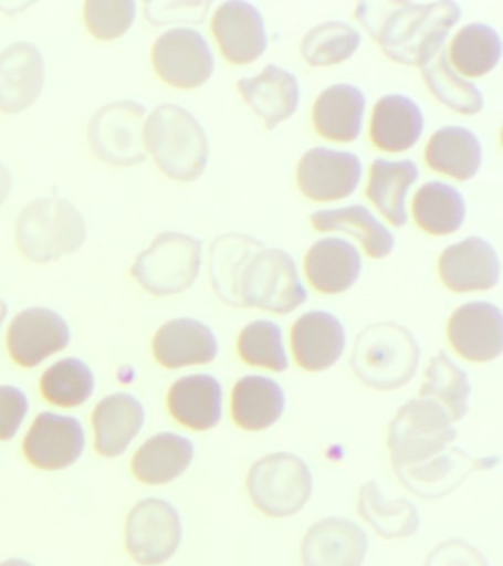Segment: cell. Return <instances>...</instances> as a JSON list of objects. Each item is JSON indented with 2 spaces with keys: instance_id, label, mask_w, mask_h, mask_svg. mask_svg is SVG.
<instances>
[{
  "instance_id": "6da1fadb",
  "label": "cell",
  "mask_w": 503,
  "mask_h": 566,
  "mask_svg": "<svg viewBox=\"0 0 503 566\" xmlns=\"http://www.w3.org/2000/svg\"><path fill=\"white\" fill-rule=\"evenodd\" d=\"M211 281L237 307L289 314L307 301L293 256L247 234H224L211 247Z\"/></svg>"
},
{
  "instance_id": "7a4b0ae2",
  "label": "cell",
  "mask_w": 503,
  "mask_h": 566,
  "mask_svg": "<svg viewBox=\"0 0 503 566\" xmlns=\"http://www.w3.org/2000/svg\"><path fill=\"white\" fill-rule=\"evenodd\" d=\"M458 3L361 2L356 18L383 52L405 65H423L444 46L450 29L461 20Z\"/></svg>"
},
{
  "instance_id": "3957f363",
  "label": "cell",
  "mask_w": 503,
  "mask_h": 566,
  "mask_svg": "<svg viewBox=\"0 0 503 566\" xmlns=\"http://www.w3.org/2000/svg\"><path fill=\"white\" fill-rule=\"evenodd\" d=\"M145 148L170 179L193 181L209 163V139L188 109L174 104L157 106L144 127Z\"/></svg>"
},
{
  "instance_id": "277c9868",
  "label": "cell",
  "mask_w": 503,
  "mask_h": 566,
  "mask_svg": "<svg viewBox=\"0 0 503 566\" xmlns=\"http://www.w3.org/2000/svg\"><path fill=\"white\" fill-rule=\"evenodd\" d=\"M15 241L25 259L51 263L81 250L86 241L85 219L67 199H34L17 220Z\"/></svg>"
},
{
  "instance_id": "5b68a950",
  "label": "cell",
  "mask_w": 503,
  "mask_h": 566,
  "mask_svg": "<svg viewBox=\"0 0 503 566\" xmlns=\"http://www.w3.org/2000/svg\"><path fill=\"white\" fill-rule=\"evenodd\" d=\"M417 339L396 323L368 326L356 338L353 348V371L361 382L378 391L404 387L418 369Z\"/></svg>"
},
{
  "instance_id": "8992f818",
  "label": "cell",
  "mask_w": 503,
  "mask_h": 566,
  "mask_svg": "<svg viewBox=\"0 0 503 566\" xmlns=\"http://www.w3.org/2000/svg\"><path fill=\"white\" fill-rule=\"evenodd\" d=\"M457 436L452 419L440 402L431 398L410 400L397 411L388 429L392 464L397 469L428 462L448 450Z\"/></svg>"
},
{
  "instance_id": "52a82bcc",
  "label": "cell",
  "mask_w": 503,
  "mask_h": 566,
  "mask_svg": "<svg viewBox=\"0 0 503 566\" xmlns=\"http://www.w3.org/2000/svg\"><path fill=\"white\" fill-rule=\"evenodd\" d=\"M200 265L201 242L198 239L185 233L165 232L140 252L132 268V276L149 294L176 295L192 286Z\"/></svg>"
},
{
  "instance_id": "ba28073f",
  "label": "cell",
  "mask_w": 503,
  "mask_h": 566,
  "mask_svg": "<svg viewBox=\"0 0 503 566\" xmlns=\"http://www.w3.org/2000/svg\"><path fill=\"white\" fill-rule=\"evenodd\" d=\"M247 486L259 511L272 517H286L302 511L313 490L311 469L298 455L273 453L250 469Z\"/></svg>"
},
{
  "instance_id": "9c48e42d",
  "label": "cell",
  "mask_w": 503,
  "mask_h": 566,
  "mask_svg": "<svg viewBox=\"0 0 503 566\" xmlns=\"http://www.w3.org/2000/svg\"><path fill=\"white\" fill-rule=\"evenodd\" d=\"M147 108L136 101L104 105L87 127L91 148L101 161L113 167H132L147 159L144 118Z\"/></svg>"
},
{
  "instance_id": "30bf717a",
  "label": "cell",
  "mask_w": 503,
  "mask_h": 566,
  "mask_svg": "<svg viewBox=\"0 0 503 566\" xmlns=\"http://www.w3.org/2000/svg\"><path fill=\"white\" fill-rule=\"evenodd\" d=\"M182 521L178 511L161 499L140 500L126 524V547L139 565H161L178 551Z\"/></svg>"
},
{
  "instance_id": "8fae6325",
  "label": "cell",
  "mask_w": 503,
  "mask_h": 566,
  "mask_svg": "<svg viewBox=\"0 0 503 566\" xmlns=\"http://www.w3.org/2000/svg\"><path fill=\"white\" fill-rule=\"evenodd\" d=\"M154 69L163 82L178 88H196L209 82L214 71L213 52L197 30L179 27L154 43Z\"/></svg>"
},
{
  "instance_id": "7c38bea8",
  "label": "cell",
  "mask_w": 503,
  "mask_h": 566,
  "mask_svg": "<svg viewBox=\"0 0 503 566\" xmlns=\"http://www.w3.org/2000/svg\"><path fill=\"white\" fill-rule=\"evenodd\" d=\"M361 179L357 155L328 148L308 149L300 159L297 181L302 192L317 202L350 197Z\"/></svg>"
},
{
  "instance_id": "4fadbf2b",
  "label": "cell",
  "mask_w": 503,
  "mask_h": 566,
  "mask_svg": "<svg viewBox=\"0 0 503 566\" xmlns=\"http://www.w3.org/2000/svg\"><path fill=\"white\" fill-rule=\"evenodd\" d=\"M70 343V327L54 310L33 307L12 318L8 349L17 365L36 367L48 357L63 352Z\"/></svg>"
},
{
  "instance_id": "5bb4252c",
  "label": "cell",
  "mask_w": 503,
  "mask_h": 566,
  "mask_svg": "<svg viewBox=\"0 0 503 566\" xmlns=\"http://www.w3.org/2000/svg\"><path fill=\"white\" fill-rule=\"evenodd\" d=\"M23 450L33 467L61 471L81 459L85 450V432L82 423L72 416L43 411L29 429Z\"/></svg>"
},
{
  "instance_id": "9a60e30c",
  "label": "cell",
  "mask_w": 503,
  "mask_h": 566,
  "mask_svg": "<svg viewBox=\"0 0 503 566\" xmlns=\"http://www.w3.org/2000/svg\"><path fill=\"white\" fill-rule=\"evenodd\" d=\"M450 344L467 360L492 361L503 349V316L496 305L474 301L453 312L448 325Z\"/></svg>"
},
{
  "instance_id": "2e32d148",
  "label": "cell",
  "mask_w": 503,
  "mask_h": 566,
  "mask_svg": "<svg viewBox=\"0 0 503 566\" xmlns=\"http://www.w3.org/2000/svg\"><path fill=\"white\" fill-rule=\"evenodd\" d=\"M45 57L36 44L17 42L0 52V111L19 114L41 96Z\"/></svg>"
},
{
  "instance_id": "e0dca14e",
  "label": "cell",
  "mask_w": 503,
  "mask_h": 566,
  "mask_svg": "<svg viewBox=\"0 0 503 566\" xmlns=\"http://www.w3.org/2000/svg\"><path fill=\"white\" fill-rule=\"evenodd\" d=\"M211 27L220 51L232 64H251L266 51V29L254 4L238 0L220 4Z\"/></svg>"
},
{
  "instance_id": "ac0fdd59",
  "label": "cell",
  "mask_w": 503,
  "mask_h": 566,
  "mask_svg": "<svg viewBox=\"0 0 503 566\" xmlns=\"http://www.w3.org/2000/svg\"><path fill=\"white\" fill-rule=\"evenodd\" d=\"M369 539L355 522L326 517L308 528L302 544L304 566H361Z\"/></svg>"
},
{
  "instance_id": "d6986e66",
  "label": "cell",
  "mask_w": 503,
  "mask_h": 566,
  "mask_svg": "<svg viewBox=\"0 0 503 566\" xmlns=\"http://www.w3.org/2000/svg\"><path fill=\"white\" fill-rule=\"evenodd\" d=\"M439 272L453 292L489 291L499 283L501 263L485 239L471 237L441 252Z\"/></svg>"
},
{
  "instance_id": "ffe728a7",
  "label": "cell",
  "mask_w": 503,
  "mask_h": 566,
  "mask_svg": "<svg viewBox=\"0 0 503 566\" xmlns=\"http://www.w3.org/2000/svg\"><path fill=\"white\" fill-rule=\"evenodd\" d=\"M291 347L303 369L326 370L342 357L346 347V332L334 314L308 312L294 323Z\"/></svg>"
},
{
  "instance_id": "44dd1931",
  "label": "cell",
  "mask_w": 503,
  "mask_h": 566,
  "mask_svg": "<svg viewBox=\"0 0 503 566\" xmlns=\"http://www.w3.org/2000/svg\"><path fill=\"white\" fill-rule=\"evenodd\" d=\"M218 349L213 331L193 318L165 323L153 340L154 357L167 369L209 365L218 356Z\"/></svg>"
},
{
  "instance_id": "7402d4cb",
  "label": "cell",
  "mask_w": 503,
  "mask_h": 566,
  "mask_svg": "<svg viewBox=\"0 0 503 566\" xmlns=\"http://www.w3.org/2000/svg\"><path fill=\"white\" fill-rule=\"evenodd\" d=\"M242 99L263 118L269 130L289 119L297 111L300 86L297 78L276 65H268L262 74L238 82Z\"/></svg>"
},
{
  "instance_id": "603a6c76",
  "label": "cell",
  "mask_w": 503,
  "mask_h": 566,
  "mask_svg": "<svg viewBox=\"0 0 503 566\" xmlns=\"http://www.w3.org/2000/svg\"><path fill=\"white\" fill-rule=\"evenodd\" d=\"M144 422L145 410L138 398L125 392L105 397L92 415L96 450L104 458L125 453Z\"/></svg>"
},
{
  "instance_id": "cb8c5ba5",
  "label": "cell",
  "mask_w": 503,
  "mask_h": 566,
  "mask_svg": "<svg viewBox=\"0 0 503 566\" xmlns=\"http://www.w3.org/2000/svg\"><path fill=\"white\" fill-rule=\"evenodd\" d=\"M306 276L322 294H342L360 276L361 259L357 248L339 238H326L307 251Z\"/></svg>"
},
{
  "instance_id": "d4e9b609",
  "label": "cell",
  "mask_w": 503,
  "mask_h": 566,
  "mask_svg": "<svg viewBox=\"0 0 503 566\" xmlns=\"http://www.w3.org/2000/svg\"><path fill=\"white\" fill-rule=\"evenodd\" d=\"M167 402L184 427L207 431L222 419V385L211 375L184 376L171 385Z\"/></svg>"
},
{
  "instance_id": "484cf974",
  "label": "cell",
  "mask_w": 503,
  "mask_h": 566,
  "mask_svg": "<svg viewBox=\"0 0 503 566\" xmlns=\"http://www.w3.org/2000/svg\"><path fill=\"white\" fill-rule=\"evenodd\" d=\"M484 462L471 459L461 449H450L428 462L397 468L396 475L418 497L439 499L457 489L475 469L488 467Z\"/></svg>"
},
{
  "instance_id": "4316f807",
  "label": "cell",
  "mask_w": 503,
  "mask_h": 566,
  "mask_svg": "<svg viewBox=\"0 0 503 566\" xmlns=\"http://www.w3.org/2000/svg\"><path fill=\"white\" fill-rule=\"evenodd\" d=\"M366 99L352 84H335L322 92L313 106V123L325 139L353 142L360 135Z\"/></svg>"
},
{
  "instance_id": "83f0119b",
  "label": "cell",
  "mask_w": 503,
  "mask_h": 566,
  "mask_svg": "<svg viewBox=\"0 0 503 566\" xmlns=\"http://www.w3.org/2000/svg\"><path fill=\"white\" fill-rule=\"evenodd\" d=\"M423 115L412 99L404 95L381 97L370 119V139L387 153H404L421 137Z\"/></svg>"
},
{
  "instance_id": "f1b7e54d",
  "label": "cell",
  "mask_w": 503,
  "mask_h": 566,
  "mask_svg": "<svg viewBox=\"0 0 503 566\" xmlns=\"http://www.w3.org/2000/svg\"><path fill=\"white\" fill-rule=\"evenodd\" d=\"M193 459V444L174 432H161L149 438L136 451L132 468L144 484L163 485L182 475Z\"/></svg>"
},
{
  "instance_id": "f546056e",
  "label": "cell",
  "mask_w": 503,
  "mask_h": 566,
  "mask_svg": "<svg viewBox=\"0 0 503 566\" xmlns=\"http://www.w3.org/2000/svg\"><path fill=\"white\" fill-rule=\"evenodd\" d=\"M285 394L281 385L266 376L250 375L238 380L232 392V416L247 431H263L281 419Z\"/></svg>"
},
{
  "instance_id": "4dcf8cb0",
  "label": "cell",
  "mask_w": 503,
  "mask_h": 566,
  "mask_svg": "<svg viewBox=\"0 0 503 566\" xmlns=\"http://www.w3.org/2000/svg\"><path fill=\"white\" fill-rule=\"evenodd\" d=\"M426 159L432 170L465 181L480 170L483 149L474 133L465 127L449 126L430 137Z\"/></svg>"
},
{
  "instance_id": "1f68e13d",
  "label": "cell",
  "mask_w": 503,
  "mask_h": 566,
  "mask_svg": "<svg viewBox=\"0 0 503 566\" xmlns=\"http://www.w3.org/2000/svg\"><path fill=\"white\" fill-rule=\"evenodd\" d=\"M418 176L417 164L410 159L387 161V159L378 158L370 166L366 193L381 211V214L396 228H401L408 221L406 195H408L410 186L418 180Z\"/></svg>"
},
{
  "instance_id": "d6a6232c",
  "label": "cell",
  "mask_w": 503,
  "mask_h": 566,
  "mask_svg": "<svg viewBox=\"0 0 503 566\" xmlns=\"http://www.w3.org/2000/svg\"><path fill=\"white\" fill-rule=\"evenodd\" d=\"M313 229L317 232H346L359 239L366 254L373 259L390 255L395 248V237L373 212L364 206H350L338 210H322L311 217Z\"/></svg>"
},
{
  "instance_id": "836d02e7",
  "label": "cell",
  "mask_w": 503,
  "mask_h": 566,
  "mask_svg": "<svg viewBox=\"0 0 503 566\" xmlns=\"http://www.w3.org/2000/svg\"><path fill=\"white\" fill-rule=\"evenodd\" d=\"M465 211L461 192L443 181H428L415 195V220L419 228L437 237L461 229Z\"/></svg>"
},
{
  "instance_id": "e575fe53",
  "label": "cell",
  "mask_w": 503,
  "mask_h": 566,
  "mask_svg": "<svg viewBox=\"0 0 503 566\" xmlns=\"http://www.w3.org/2000/svg\"><path fill=\"white\" fill-rule=\"evenodd\" d=\"M502 56V40L497 31L481 22L462 27L450 44V60L459 73L481 77L496 69Z\"/></svg>"
},
{
  "instance_id": "d590c367",
  "label": "cell",
  "mask_w": 503,
  "mask_h": 566,
  "mask_svg": "<svg viewBox=\"0 0 503 566\" xmlns=\"http://www.w3.org/2000/svg\"><path fill=\"white\" fill-rule=\"evenodd\" d=\"M359 513L384 538L410 537L419 530L417 507L409 500L383 499L377 482H366L359 493Z\"/></svg>"
},
{
  "instance_id": "8d00e7d4",
  "label": "cell",
  "mask_w": 503,
  "mask_h": 566,
  "mask_svg": "<svg viewBox=\"0 0 503 566\" xmlns=\"http://www.w3.org/2000/svg\"><path fill=\"white\" fill-rule=\"evenodd\" d=\"M422 75L432 95L450 109L465 115H474L483 109L484 99L480 88L454 73L444 46L422 65Z\"/></svg>"
},
{
  "instance_id": "74e56055",
  "label": "cell",
  "mask_w": 503,
  "mask_h": 566,
  "mask_svg": "<svg viewBox=\"0 0 503 566\" xmlns=\"http://www.w3.org/2000/svg\"><path fill=\"white\" fill-rule=\"evenodd\" d=\"M470 394V380L465 371L454 365L448 354L440 352L439 356L431 358L426 371V382L419 396L434 401L440 400V405L448 410L450 419L457 422L468 413Z\"/></svg>"
},
{
  "instance_id": "f35d334b",
  "label": "cell",
  "mask_w": 503,
  "mask_h": 566,
  "mask_svg": "<svg viewBox=\"0 0 503 566\" xmlns=\"http://www.w3.org/2000/svg\"><path fill=\"white\" fill-rule=\"evenodd\" d=\"M95 378L90 366L81 358H63L48 367L42 376L43 397L52 405L77 407L90 400L94 392Z\"/></svg>"
},
{
  "instance_id": "ab89813d",
  "label": "cell",
  "mask_w": 503,
  "mask_h": 566,
  "mask_svg": "<svg viewBox=\"0 0 503 566\" xmlns=\"http://www.w3.org/2000/svg\"><path fill=\"white\" fill-rule=\"evenodd\" d=\"M360 34L346 22H324L308 31L302 42V55L308 65L328 66L342 64L355 55Z\"/></svg>"
},
{
  "instance_id": "60d3db41",
  "label": "cell",
  "mask_w": 503,
  "mask_h": 566,
  "mask_svg": "<svg viewBox=\"0 0 503 566\" xmlns=\"http://www.w3.org/2000/svg\"><path fill=\"white\" fill-rule=\"evenodd\" d=\"M238 353L251 366L273 371L289 369L281 327L273 322L258 321L247 325L238 339Z\"/></svg>"
},
{
  "instance_id": "b9f144b4",
  "label": "cell",
  "mask_w": 503,
  "mask_h": 566,
  "mask_svg": "<svg viewBox=\"0 0 503 566\" xmlns=\"http://www.w3.org/2000/svg\"><path fill=\"white\" fill-rule=\"evenodd\" d=\"M83 17L90 33L107 42L129 31L136 18V3L132 0H90L85 3Z\"/></svg>"
},
{
  "instance_id": "7bdbcfd3",
  "label": "cell",
  "mask_w": 503,
  "mask_h": 566,
  "mask_svg": "<svg viewBox=\"0 0 503 566\" xmlns=\"http://www.w3.org/2000/svg\"><path fill=\"white\" fill-rule=\"evenodd\" d=\"M28 411L29 400L20 388L0 385V441L17 436Z\"/></svg>"
},
{
  "instance_id": "ee69618b",
  "label": "cell",
  "mask_w": 503,
  "mask_h": 566,
  "mask_svg": "<svg viewBox=\"0 0 503 566\" xmlns=\"http://www.w3.org/2000/svg\"><path fill=\"white\" fill-rule=\"evenodd\" d=\"M426 566H490L483 553L463 539L452 538L430 553Z\"/></svg>"
},
{
  "instance_id": "f6af8a7d",
  "label": "cell",
  "mask_w": 503,
  "mask_h": 566,
  "mask_svg": "<svg viewBox=\"0 0 503 566\" xmlns=\"http://www.w3.org/2000/svg\"><path fill=\"white\" fill-rule=\"evenodd\" d=\"M210 3L149 2L145 4L148 21L154 25H166L176 21H201Z\"/></svg>"
},
{
  "instance_id": "bcb514c9",
  "label": "cell",
  "mask_w": 503,
  "mask_h": 566,
  "mask_svg": "<svg viewBox=\"0 0 503 566\" xmlns=\"http://www.w3.org/2000/svg\"><path fill=\"white\" fill-rule=\"evenodd\" d=\"M14 177L6 164L0 163V206L10 197Z\"/></svg>"
},
{
  "instance_id": "7dc6e473",
  "label": "cell",
  "mask_w": 503,
  "mask_h": 566,
  "mask_svg": "<svg viewBox=\"0 0 503 566\" xmlns=\"http://www.w3.org/2000/svg\"><path fill=\"white\" fill-rule=\"evenodd\" d=\"M0 566H33L30 562H25L23 559H8L2 562Z\"/></svg>"
},
{
  "instance_id": "c3c4849f",
  "label": "cell",
  "mask_w": 503,
  "mask_h": 566,
  "mask_svg": "<svg viewBox=\"0 0 503 566\" xmlns=\"http://www.w3.org/2000/svg\"><path fill=\"white\" fill-rule=\"evenodd\" d=\"M8 314V305L6 301L0 300V326H2L3 321H6Z\"/></svg>"
}]
</instances>
